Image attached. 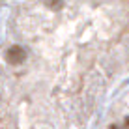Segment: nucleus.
Here are the masks:
<instances>
[{"label": "nucleus", "instance_id": "obj_1", "mask_svg": "<svg viewBox=\"0 0 129 129\" xmlns=\"http://www.w3.org/2000/svg\"><path fill=\"white\" fill-rule=\"evenodd\" d=\"M6 60L10 62L11 66H19V64H23L26 60V51L23 47H19V45H13V47H10L6 51Z\"/></svg>", "mask_w": 129, "mask_h": 129}, {"label": "nucleus", "instance_id": "obj_2", "mask_svg": "<svg viewBox=\"0 0 129 129\" xmlns=\"http://www.w3.org/2000/svg\"><path fill=\"white\" fill-rule=\"evenodd\" d=\"M47 2V6L51 8V10H62V6H64V0H45Z\"/></svg>", "mask_w": 129, "mask_h": 129}, {"label": "nucleus", "instance_id": "obj_3", "mask_svg": "<svg viewBox=\"0 0 129 129\" xmlns=\"http://www.w3.org/2000/svg\"><path fill=\"white\" fill-rule=\"evenodd\" d=\"M125 127H129V116L125 118Z\"/></svg>", "mask_w": 129, "mask_h": 129}, {"label": "nucleus", "instance_id": "obj_4", "mask_svg": "<svg viewBox=\"0 0 129 129\" xmlns=\"http://www.w3.org/2000/svg\"><path fill=\"white\" fill-rule=\"evenodd\" d=\"M109 129H118V125H110Z\"/></svg>", "mask_w": 129, "mask_h": 129}]
</instances>
